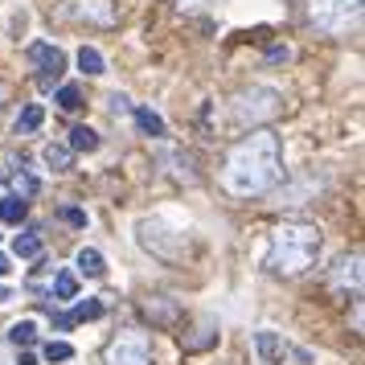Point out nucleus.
I'll return each instance as SVG.
<instances>
[{
  "label": "nucleus",
  "mask_w": 365,
  "mask_h": 365,
  "mask_svg": "<svg viewBox=\"0 0 365 365\" xmlns=\"http://www.w3.org/2000/svg\"><path fill=\"white\" fill-rule=\"evenodd\" d=\"M283 185V140L271 128H250L226 160H222V189L234 201H259Z\"/></svg>",
  "instance_id": "f257e3e1"
},
{
  "label": "nucleus",
  "mask_w": 365,
  "mask_h": 365,
  "mask_svg": "<svg viewBox=\"0 0 365 365\" xmlns=\"http://www.w3.org/2000/svg\"><path fill=\"white\" fill-rule=\"evenodd\" d=\"M324 247V234L316 222H283L279 230L271 234L263 267L275 279H299L304 271H312Z\"/></svg>",
  "instance_id": "f03ea898"
},
{
  "label": "nucleus",
  "mask_w": 365,
  "mask_h": 365,
  "mask_svg": "<svg viewBox=\"0 0 365 365\" xmlns=\"http://www.w3.org/2000/svg\"><path fill=\"white\" fill-rule=\"evenodd\" d=\"M234 119L242 123V128H263L271 119H279L283 111V95L275 86H247V91H238L230 103Z\"/></svg>",
  "instance_id": "7ed1b4c3"
},
{
  "label": "nucleus",
  "mask_w": 365,
  "mask_h": 365,
  "mask_svg": "<svg viewBox=\"0 0 365 365\" xmlns=\"http://www.w3.org/2000/svg\"><path fill=\"white\" fill-rule=\"evenodd\" d=\"M361 21V0H308V25L324 37H341Z\"/></svg>",
  "instance_id": "20e7f679"
},
{
  "label": "nucleus",
  "mask_w": 365,
  "mask_h": 365,
  "mask_svg": "<svg viewBox=\"0 0 365 365\" xmlns=\"http://www.w3.org/2000/svg\"><path fill=\"white\" fill-rule=\"evenodd\" d=\"M53 17L70 21V25H91V29H115L119 4L115 0H62L53 9Z\"/></svg>",
  "instance_id": "39448f33"
},
{
  "label": "nucleus",
  "mask_w": 365,
  "mask_h": 365,
  "mask_svg": "<svg viewBox=\"0 0 365 365\" xmlns=\"http://www.w3.org/2000/svg\"><path fill=\"white\" fill-rule=\"evenodd\" d=\"M255 345H259V353H263L267 365H312V357H308L304 349L287 345L279 332H271V329L255 332Z\"/></svg>",
  "instance_id": "423d86ee"
},
{
  "label": "nucleus",
  "mask_w": 365,
  "mask_h": 365,
  "mask_svg": "<svg viewBox=\"0 0 365 365\" xmlns=\"http://www.w3.org/2000/svg\"><path fill=\"white\" fill-rule=\"evenodd\" d=\"M29 62L37 66L41 91H53V83H58L62 70H66V53L58 50V46H50V41H37V46H29Z\"/></svg>",
  "instance_id": "0eeeda50"
},
{
  "label": "nucleus",
  "mask_w": 365,
  "mask_h": 365,
  "mask_svg": "<svg viewBox=\"0 0 365 365\" xmlns=\"http://www.w3.org/2000/svg\"><path fill=\"white\" fill-rule=\"evenodd\" d=\"M103 365H152V349L144 336H115L103 349Z\"/></svg>",
  "instance_id": "6e6552de"
},
{
  "label": "nucleus",
  "mask_w": 365,
  "mask_h": 365,
  "mask_svg": "<svg viewBox=\"0 0 365 365\" xmlns=\"http://www.w3.org/2000/svg\"><path fill=\"white\" fill-rule=\"evenodd\" d=\"M332 292H341V296H361V250H349V255H341L336 259V267H332Z\"/></svg>",
  "instance_id": "1a4fd4ad"
},
{
  "label": "nucleus",
  "mask_w": 365,
  "mask_h": 365,
  "mask_svg": "<svg viewBox=\"0 0 365 365\" xmlns=\"http://www.w3.org/2000/svg\"><path fill=\"white\" fill-rule=\"evenodd\" d=\"M140 312L148 316L152 324H165V329H173L177 320H181V304L173 296H144L140 299Z\"/></svg>",
  "instance_id": "9d476101"
},
{
  "label": "nucleus",
  "mask_w": 365,
  "mask_h": 365,
  "mask_svg": "<svg viewBox=\"0 0 365 365\" xmlns=\"http://www.w3.org/2000/svg\"><path fill=\"white\" fill-rule=\"evenodd\" d=\"M74 263H78V275H86V279H103L107 275V263H103V255L95 247H83Z\"/></svg>",
  "instance_id": "9b49d317"
},
{
  "label": "nucleus",
  "mask_w": 365,
  "mask_h": 365,
  "mask_svg": "<svg viewBox=\"0 0 365 365\" xmlns=\"http://www.w3.org/2000/svg\"><path fill=\"white\" fill-rule=\"evenodd\" d=\"M29 214V201H21L17 193H9V197H0V222H9V226H21Z\"/></svg>",
  "instance_id": "f8f14e48"
},
{
  "label": "nucleus",
  "mask_w": 365,
  "mask_h": 365,
  "mask_svg": "<svg viewBox=\"0 0 365 365\" xmlns=\"http://www.w3.org/2000/svg\"><path fill=\"white\" fill-rule=\"evenodd\" d=\"M41 160H46L53 173H66V168L74 165V152H70L66 144H46V148H41Z\"/></svg>",
  "instance_id": "ddd939ff"
},
{
  "label": "nucleus",
  "mask_w": 365,
  "mask_h": 365,
  "mask_svg": "<svg viewBox=\"0 0 365 365\" xmlns=\"http://www.w3.org/2000/svg\"><path fill=\"white\" fill-rule=\"evenodd\" d=\"M74 296H78V275H74V271H58V275H53V299L66 304V299H74Z\"/></svg>",
  "instance_id": "4468645a"
},
{
  "label": "nucleus",
  "mask_w": 365,
  "mask_h": 365,
  "mask_svg": "<svg viewBox=\"0 0 365 365\" xmlns=\"http://www.w3.org/2000/svg\"><path fill=\"white\" fill-rule=\"evenodd\" d=\"M66 148L70 152H95V148H99V132H95V128H74Z\"/></svg>",
  "instance_id": "2eb2a0df"
},
{
  "label": "nucleus",
  "mask_w": 365,
  "mask_h": 365,
  "mask_svg": "<svg viewBox=\"0 0 365 365\" xmlns=\"http://www.w3.org/2000/svg\"><path fill=\"white\" fill-rule=\"evenodd\" d=\"M78 70L95 78V74H103V70H107V62H103V53L95 50V46H83V50H78Z\"/></svg>",
  "instance_id": "dca6fc26"
},
{
  "label": "nucleus",
  "mask_w": 365,
  "mask_h": 365,
  "mask_svg": "<svg viewBox=\"0 0 365 365\" xmlns=\"http://www.w3.org/2000/svg\"><path fill=\"white\" fill-rule=\"evenodd\" d=\"M13 255L17 259H41V238L37 234H17L13 238Z\"/></svg>",
  "instance_id": "f3484780"
},
{
  "label": "nucleus",
  "mask_w": 365,
  "mask_h": 365,
  "mask_svg": "<svg viewBox=\"0 0 365 365\" xmlns=\"http://www.w3.org/2000/svg\"><path fill=\"white\" fill-rule=\"evenodd\" d=\"M41 119H46V111H41V103H29V107H25V111L17 115V132H21V135L37 132V128H41Z\"/></svg>",
  "instance_id": "a211bd4d"
},
{
  "label": "nucleus",
  "mask_w": 365,
  "mask_h": 365,
  "mask_svg": "<svg viewBox=\"0 0 365 365\" xmlns=\"http://www.w3.org/2000/svg\"><path fill=\"white\" fill-rule=\"evenodd\" d=\"M9 341H13V345H34L37 341V324L34 320H17V324H13V329H9Z\"/></svg>",
  "instance_id": "6ab92c4d"
},
{
  "label": "nucleus",
  "mask_w": 365,
  "mask_h": 365,
  "mask_svg": "<svg viewBox=\"0 0 365 365\" xmlns=\"http://www.w3.org/2000/svg\"><path fill=\"white\" fill-rule=\"evenodd\" d=\"M135 123L148 135H165V119L156 115V111H148V107H135Z\"/></svg>",
  "instance_id": "aec40b11"
},
{
  "label": "nucleus",
  "mask_w": 365,
  "mask_h": 365,
  "mask_svg": "<svg viewBox=\"0 0 365 365\" xmlns=\"http://www.w3.org/2000/svg\"><path fill=\"white\" fill-rule=\"evenodd\" d=\"M99 316H103V304H99V299H83V304H74L70 324H78V320H99Z\"/></svg>",
  "instance_id": "412c9836"
},
{
  "label": "nucleus",
  "mask_w": 365,
  "mask_h": 365,
  "mask_svg": "<svg viewBox=\"0 0 365 365\" xmlns=\"http://www.w3.org/2000/svg\"><path fill=\"white\" fill-rule=\"evenodd\" d=\"M58 107L62 111H78L83 107V91L78 86H58Z\"/></svg>",
  "instance_id": "4be33fe9"
},
{
  "label": "nucleus",
  "mask_w": 365,
  "mask_h": 365,
  "mask_svg": "<svg viewBox=\"0 0 365 365\" xmlns=\"http://www.w3.org/2000/svg\"><path fill=\"white\" fill-rule=\"evenodd\" d=\"M13 185H17V197H21V201L37 197V189H41V185H37L34 177H29V173H17V177H13Z\"/></svg>",
  "instance_id": "5701e85b"
},
{
  "label": "nucleus",
  "mask_w": 365,
  "mask_h": 365,
  "mask_svg": "<svg viewBox=\"0 0 365 365\" xmlns=\"http://www.w3.org/2000/svg\"><path fill=\"white\" fill-rule=\"evenodd\" d=\"M70 357H74V349L66 341H50L46 345V361H70Z\"/></svg>",
  "instance_id": "b1692460"
},
{
  "label": "nucleus",
  "mask_w": 365,
  "mask_h": 365,
  "mask_svg": "<svg viewBox=\"0 0 365 365\" xmlns=\"http://www.w3.org/2000/svg\"><path fill=\"white\" fill-rule=\"evenodd\" d=\"M185 13H201V9H210V4H217V0H177Z\"/></svg>",
  "instance_id": "393cba45"
},
{
  "label": "nucleus",
  "mask_w": 365,
  "mask_h": 365,
  "mask_svg": "<svg viewBox=\"0 0 365 365\" xmlns=\"http://www.w3.org/2000/svg\"><path fill=\"white\" fill-rule=\"evenodd\" d=\"M111 111H115V115H128V111H132L128 95H111Z\"/></svg>",
  "instance_id": "a878e982"
},
{
  "label": "nucleus",
  "mask_w": 365,
  "mask_h": 365,
  "mask_svg": "<svg viewBox=\"0 0 365 365\" xmlns=\"http://www.w3.org/2000/svg\"><path fill=\"white\" fill-rule=\"evenodd\" d=\"M62 217H66V222H74V226H86V214H83V210H62Z\"/></svg>",
  "instance_id": "bb28decb"
},
{
  "label": "nucleus",
  "mask_w": 365,
  "mask_h": 365,
  "mask_svg": "<svg viewBox=\"0 0 365 365\" xmlns=\"http://www.w3.org/2000/svg\"><path fill=\"white\" fill-rule=\"evenodd\" d=\"M13 267H9V255H0V275H9Z\"/></svg>",
  "instance_id": "cd10ccee"
},
{
  "label": "nucleus",
  "mask_w": 365,
  "mask_h": 365,
  "mask_svg": "<svg viewBox=\"0 0 365 365\" xmlns=\"http://www.w3.org/2000/svg\"><path fill=\"white\" fill-rule=\"evenodd\" d=\"M17 365H37V357H29V353H21V361Z\"/></svg>",
  "instance_id": "c85d7f7f"
},
{
  "label": "nucleus",
  "mask_w": 365,
  "mask_h": 365,
  "mask_svg": "<svg viewBox=\"0 0 365 365\" xmlns=\"http://www.w3.org/2000/svg\"><path fill=\"white\" fill-rule=\"evenodd\" d=\"M9 299H13V292H9V287H0V304H9Z\"/></svg>",
  "instance_id": "c756f323"
},
{
  "label": "nucleus",
  "mask_w": 365,
  "mask_h": 365,
  "mask_svg": "<svg viewBox=\"0 0 365 365\" xmlns=\"http://www.w3.org/2000/svg\"><path fill=\"white\" fill-rule=\"evenodd\" d=\"M4 99H9V86L0 83V107H4Z\"/></svg>",
  "instance_id": "7c9ffc66"
},
{
  "label": "nucleus",
  "mask_w": 365,
  "mask_h": 365,
  "mask_svg": "<svg viewBox=\"0 0 365 365\" xmlns=\"http://www.w3.org/2000/svg\"><path fill=\"white\" fill-rule=\"evenodd\" d=\"M0 185H4V173H0Z\"/></svg>",
  "instance_id": "2f4dec72"
}]
</instances>
